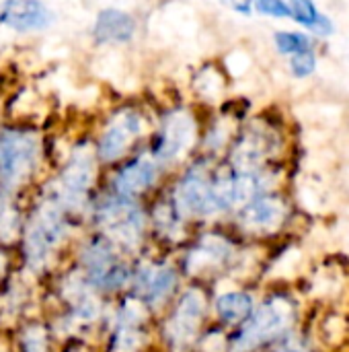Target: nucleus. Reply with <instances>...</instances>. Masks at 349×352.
Here are the masks:
<instances>
[{"label": "nucleus", "mask_w": 349, "mask_h": 352, "mask_svg": "<svg viewBox=\"0 0 349 352\" xmlns=\"http://www.w3.org/2000/svg\"><path fill=\"white\" fill-rule=\"evenodd\" d=\"M232 254V248L218 235H206L204 241L189 254L187 258V270L191 274L202 272L206 268H214L226 262V258Z\"/></svg>", "instance_id": "17"}, {"label": "nucleus", "mask_w": 349, "mask_h": 352, "mask_svg": "<svg viewBox=\"0 0 349 352\" xmlns=\"http://www.w3.org/2000/svg\"><path fill=\"white\" fill-rule=\"evenodd\" d=\"M99 223L105 233L123 248H138L144 231L142 210L128 200H107L99 208Z\"/></svg>", "instance_id": "5"}, {"label": "nucleus", "mask_w": 349, "mask_h": 352, "mask_svg": "<svg viewBox=\"0 0 349 352\" xmlns=\"http://www.w3.org/2000/svg\"><path fill=\"white\" fill-rule=\"evenodd\" d=\"M177 212L181 217H214L220 214L214 200V182L204 167L191 169L175 192Z\"/></svg>", "instance_id": "6"}, {"label": "nucleus", "mask_w": 349, "mask_h": 352, "mask_svg": "<svg viewBox=\"0 0 349 352\" xmlns=\"http://www.w3.org/2000/svg\"><path fill=\"white\" fill-rule=\"evenodd\" d=\"M140 134H142V118L136 111L117 113L101 136L99 157L105 161L119 159Z\"/></svg>", "instance_id": "9"}, {"label": "nucleus", "mask_w": 349, "mask_h": 352, "mask_svg": "<svg viewBox=\"0 0 349 352\" xmlns=\"http://www.w3.org/2000/svg\"><path fill=\"white\" fill-rule=\"evenodd\" d=\"M177 283L175 270L171 266H146L138 274V285L146 295L148 303L158 307L173 291Z\"/></svg>", "instance_id": "16"}, {"label": "nucleus", "mask_w": 349, "mask_h": 352, "mask_svg": "<svg viewBox=\"0 0 349 352\" xmlns=\"http://www.w3.org/2000/svg\"><path fill=\"white\" fill-rule=\"evenodd\" d=\"M276 352H309V349L300 340H286Z\"/></svg>", "instance_id": "28"}, {"label": "nucleus", "mask_w": 349, "mask_h": 352, "mask_svg": "<svg viewBox=\"0 0 349 352\" xmlns=\"http://www.w3.org/2000/svg\"><path fill=\"white\" fill-rule=\"evenodd\" d=\"M25 352H45L47 351V336L41 326H31L23 334Z\"/></svg>", "instance_id": "25"}, {"label": "nucleus", "mask_w": 349, "mask_h": 352, "mask_svg": "<svg viewBox=\"0 0 349 352\" xmlns=\"http://www.w3.org/2000/svg\"><path fill=\"white\" fill-rule=\"evenodd\" d=\"M274 41H276L278 52L288 54V56L311 50V39L304 33H296V31H278Z\"/></svg>", "instance_id": "21"}, {"label": "nucleus", "mask_w": 349, "mask_h": 352, "mask_svg": "<svg viewBox=\"0 0 349 352\" xmlns=\"http://www.w3.org/2000/svg\"><path fill=\"white\" fill-rule=\"evenodd\" d=\"M95 177V161H93V153L82 146L76 148L68 161V165L62 171L60 182L53 186L49 200H53L58 206L66 208H76L82 200L86 190L91 188Z\"/></svg>", "instance_id": "4"}, {"label": "nucleus", "mask_w": 349, "mask_h": 352, "mask_svg": "<svg viewBox=\"0 0 349 352\" xmlns=\"http://www.w3.org/2000/svg\"><path fill=\"white\" fill-rule=\"evenodd\" d=\"M64 295L66 299L72 303V322L74 324H80V326H86V324H93L99 314H101V307H99V301L97 297L84 287V283H80L78 278H70L64 287Z\"/></svg>", "instance_id": "18"}, {"label": "nucleus", "mask_w": 349, "mask_h": 352, "mask_svg": "<svg viewBox=\"0 0 349 352\" xmlns=\"http://www.w3.org/2000/svg\"><path fill=\"white\" fill-rule=\"evenodd\" d=\"M64 208L58 206L53 200H45L39 210L35 212L29 231H27V262L29 268L39 270L47 264L51 254L64 241L68 231L64 223Z\"/></svg>", "instance_id": "2"}, {"label": "nucleus", "mask_w": 349, "mask_h": 352, "mask_svg": "<svg viewBox=\"0 0 349 352\" xmlns=\"http://www.w3.org/2000/svg\"><path fill=\"white\" fill-rule=\"evenodd\" d=\"M136 21L117 8H105L99 12L95 23V39L99 43H117L134 37Z\"/></svg>", "instance_id": "14"}, {"label": "nucleus", "mask_w": 349, "mask_h": 352, "mask_svg": "<svg viewBox=\"0 0 349 352\" xmlns=\"http://www.w3.org/2000/svg\"><path fill=\"white\" fill-rule=\"evenodd\" d=\"M204 311H206L204 295L195 289H189L181 297L179 307L167 326V338L175 349H185L187 344L193 342V338L200 330Z\"/></svg>", "instance_id": "8"}, {"label": "nucleus", "mask_w": 349, "mask_h": 352, "mask_svg": "<svg viewBox=\"0 0 349 352\" xmlns=\"http://www.w3.org/2000/svg\"><path fill=\"white\" fill-rule=\"evenodd\" d=\"M292 19L298 21L302 27L315 31L317 35H331L333 33V23L327 14H323L313 0H288Z\"/></svg>", "instance_id": "19"}, {"label": "nucleus", "mask_w": 349, "mask_h": 352, "mask_svg": "<svg viewBox=\"0 0 349 352\" xmlns=\"http://www.w3.org/2000/svg\"><path fill=\"white\" fill-rule=\"evenodd\" d=\"M37 138L27 132L6 130L0 134V186L10 190L21 186L37 167Z\"/></svg>", "instance_id": "3"}, {"label": "nucleus", "mask_w": 349, "mask_h": 352, "mask_svg": "<svg viewBox=\"0 0 349 352\" xmlns=\"http://www.w3.org/2000/svg\"><path fill=\"white\" fill-rule=\"evenodd\" d=\"M158 177L156 161L148 155L138 157L134 163H130L117 177L115 188L121 196H136L144 190H148Z\"/></svg>", "instance_id": "13"}, {"label": "nucleus", "mask_w": 349, "mask_h": 352, "mask_svg": "<svg viewBox=\"0 0 349 352\" xmlns=\"http://www.w3.org/2000/svg\"><path fill=\"white\" fill-rule=\"evenodd\" d=\"M269 153V140L259 132H249L232 153V167L237 173H257Z\"/></svg>", "instance_id": "15"}, {"label": "nucleus", "mask_w": 349, "mask_h": 352, "mask_svg": "<svg viewBox=\"0 0 349 352\" xmlns=\"http://www.w3.org/2000/svg\"><path fill=\"white\" fill-rule=\"evenodd\" d=\"M146 311L138 301H125V305L119 311V326H134L138 328V324L144 320Z\"/></svg>", "instance_id": "26"}, {"label": "nucleus", "mask_w": 349, "mask_h": 352, "mask_svg": "<svg viewBox=\"0 0 349 352\" xmlns=\"http://www.w3.org/2000/svg\"><path fill=\"white\" fill-rule=\"evenodd\" d=\"M193 140H195L193 118L187 111H175L165 120L156 155L163 161H177L191 148Z\"/></svg>", "instance_id": "10"}, {"label": "nucleus", "mask_w": 349, "mask_h": 352, "mask_svg": "<svg viewBox=\"0 0 349 352\" xmlns=\"http://www.w3.org/2000/svg\"><path fill=\"white\" fill-rule=\"evenodd\" d=\"M82 264L91 276V280L103 289H117L125 283L128 270L119 262L113 245L105 239L93 241L82 252Z\"/></svg>", "instance_id": "7"}, {"label": "nucleus", "mask_w": 349, "mask_h": 352, "mask_svg": "<svg viewBox=\"0 0 349 352\" xmlns=\"http://www.w3.org/2000/svg\"><path fill=\"white\" fill-rule=\"evenodd\" d=\"M251 2H253V0H232V6H234L239 12H243V14H249V12H251Z\"/></svg>", "instance_id": "29"}, {"label": "nucleus", "mask_w": 349, "mask_h": 352, "mask_svg": "<svg viewBox=\"0 0 349 352\" xmlns=\"http://www.w3.org/2000/svg\"><path fill=\"white\" fill-rule=\"evenodd\" d=\"M16 231H19V212L12 208L10 202L0 198V239L10 241L12 237H16Z\"/></svg>", "instance_id": "23"}, {"label": "nucleus", "mask_w": 349, "mask_h": 352, "mask_svg": "<svg viewBox=\"0 0 349 352\" xmlns=\"http://www.w3.org/2000/svg\"><path fill=\"white\" fill-rule=\"evenodd\" d=\"M317 68V58L313 54V50H306V52H300V54H294L290 56V70L296 78H306L315 72Z\"/></svg>", "instance_id": "24"}, {"label": "nucleus", "mask_w": 349, "mask_h": 352, "mask_svg": "<svg viewBox=\"0 0 349 352\" xmlns=\"http://www.w3.org/2000/svg\"><path fill=\"white\" fill-rule=\"evenodd\" d=\"M49 21L51 12L39 0H4L0 8V23L14 31H37Z\"/></svg>", "instance_id": "11"}, {"label": "nucleus", "mask_w": 349, "mask_h": 352, "mask_svg": "<svg viewBox=\"0 0 349 352\" xmlns=\"http://www.w3.org/2000/svg\"><path fill=\"white\" fill-rule=\"evenodd\" d=\"M4 268H6V258L0 254V276H2V272H4Z\"/></svg>", "instance_id": "30"}, {"label": "nucleus", "mask_w": 349, "mask_h": 352, "mask_svg": "<svg viewBox=\"0 0 349 352\" xmlns=\"http://www.w3.org/2000/svg\"><path fill=\"white\" fill-rule=\"evenodd\" d=\"M216 309H218V316L226 324H243L253 314V297L247 293L230 291L218 297Z\"/></svg>", "instance_id": "20"}, {"label": "nucleus", "mask_w": 349, "mask_h": 352, "mask_svg": "<svg viewBox=\"0 0 349 352\" xmlns=\"http://www.w3.org/2000/svg\"><path fill=\"white\" fill-rule=\"evenodd\" d=\"M286 219V204L276 196H259L243 208V227L253 233H272Z\"/></svg>", "instance_id": "12"}, {"label": "nucleus", "mask_w": 349, "mask_h": 352, "mask_svg": "<svg viewBox=\"0 0 349 352\" xmlns=\"http://www.w3.org/2000/svg\"><path fill=\"white\" fill-rule=\"evenodd\" d=\"M294 318L296 311L290 299L286 297L269 299L255 314H251L247 326L234 340V352H249L280 338L292 328Z\"/></svg>", "instance_id": "1"}, {"label": "nucleus", "mask_w": 349, "mask_h": 352, "mask_svg": "<svg viewBox=\"0 0 349 352\" xmlns=\"http://www.w3.org/2000/svg\"><path fill=\"white\" fill-rule=\"evenodd\" d=\"M142 344H144V336H142V332L138 328H134V326H119V330L115 334L113 351L138 352Z\"/></svg>", "instance_id": "22"}, {"label": "nucleus", "mask_w": 349, "mask_h": 352, "mask_svg": "<svg viewBox=\"0 0 349 352\" xmlns=\"http://www.w3.org/2000/svg\"><path fill=\"white\" fill-rule=\"evenodd\" d=\"M255 10L267 16H292L290 6L284 0H253Z\"/></svg>", "instance_id": "27"}]
</instances>
